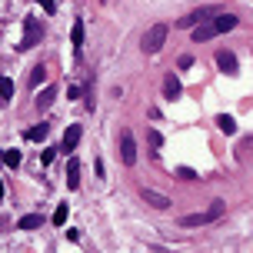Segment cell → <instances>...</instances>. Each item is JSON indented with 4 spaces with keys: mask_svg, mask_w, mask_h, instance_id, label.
I'll return each instance as SVG.
<instances>
[{
    "mask_svg": "<svg viewBox=\"0 0 253 253\" xmlns=\"http://www.w3.org/2000/svg\"><path fill=\"white\" fill-rule=\"evenodd\" d=\"M77 144H80V126L70 124V126H67V133H63V144H60V150H63V153H73V150H77Z\"/></svg>",
    "mask_w": 253,
    "mask_h": 253,
    "instance_id": "7",
    "label": "cell"
},
{
    "mask_svg": "<svg viewBox=\"0 0 253 253\" xmlns=\"http://www.w3.org/2000/svg\"><path fill=\"white\" fill-rule=\"evenodd\" d=\"M43 80H47V67H43V63H37L34 70H30V87H40V84H43Z\"/></svg>",
    "mask_w": 253,
    "mask_h": 253,
    "instance_id": "14",
    "label": "cell"
},
{
    "mask_svg": "<svg viewBox=\"0 0 253 253\" xmlns=\"http://www.w3.org/2000/svg\"><path fill=\"white\" fill-rule=\"evenodd\" d=\"M47 130H50L47 124H37V126H30L23 137H27V140H47Z\"/></svg>",
    "mask_w": 253,
    "mask_h": 253,
    "instance_id": "16",
    "label": "cell"
},
{
    "mask_svg": "<svg viewBox=\"0 0 253 253\" xmlns=\"http://www.w3.org/2000/svg\"><path fill=\"white\" fill-rule=\"evenodd\" d=\"M3 163H7V167H17V163H20V150H14V147L3 150Z\"/></svg>",
    "mask_w": 253,
    "mask_h": 253,
    "instance_id": "20",
    "label": "cell"
},
{
    "mask_svg": "<svg viewBox=\"0 0 253 253\" xmlns=\"http://www.w3.org/2000/svg\"><path fill=\"white\" fill-rule=\"evenodd\" d=\"M40 37H43V27H40V20L37 17H27L23 20V40H20V50H30L40 43Z\"/></svg>",
    "mask_w": 253,
    "mask_h": 253,
    "instance_id": "4",
    "label": "cell"
},
{
    "mask_svg": "<svg viewBox=\"0 0 253 253\" xmlns=\"http://www.w3.org/2000/svg\"><path fill=\"white\" fill-rule=\"evenodd\" d=\"M217 67L223 73H236V57L230 54V50H220V54H217Z\"/></svg>",
    "mask_w": 253,
    "mask_h": 253,
    "instance_id": "10",
    "label": "cell"
},
{
    "mask_svg": "<svg viewBox=\"0 0 253 253\" xmlns=\"http://www.w3.org/2000/svg\"><path fill=\"white\" fill-rule=\"evenodd\" d=\"M70 43L80 50L84 47V20H73V30H70Z\"/></svg>",
    "mask_w": 253,
    "mask_h": 253,
    "instance_id": "13",
    "label": "cell"
},
{
    "mask_svg": "<svg viewBox=\"0 0 253 253\" xmlns=\"http://www.w3.org/2000/svg\"><path fill=\"white\" fill-rule=\"evenodd\" d=\"M67 213H70V207H67V203H57V210H54V223H57V227L67 223Z\"/></svg>",
    "mask_w": 253,
    "mask_h": 253,
    "instance_id": "19",
    "label": "cell"
},
{
    "mask_svg": "<svg viewBox=\"0 0 253 253\" xmlns=\"http://www.w3.org/2000/svg\"><path fill=\"white\" fill-rule=\"evenodd\" d=\"M147 137H150V144H153V147H160V144H163V137H160V133H157V130H150Z\"/></svg>",
    "mask_w": 253,
    "mask_h": 253,
    "instance_id": "23",
    "label": "cell"
},
{
    "mask_svg": "<svg viewBox=\"0 0 253 253\" xmlns=\"http://www.w3.org/2000/svg\"><path fill=\"white\" fill-rule=\"evenodd\" d=\"M233 27H236V17H233V14L207 17L203 23H197V27H193V40H197V43H203V40H213V37L227 34V30H233Z\"/></svg>",
    "mask_w": 253,
    "mask_h": 253,
    "instance_id": "1",
    "label": "cell"
},
{
    "mask_svg": "<svg viewBox=\"0 0 253 253\" xmlns=\"http://www.w3.org/2000/svg\"><path fill=\"white\" fill-rule=\"evenodd\" d=\"M54 157H57V150H43V153H40V160H43V167H50V163H54Z\"/></svg>",
    "mask_w": 253,
    "mask_h": 253,
    "instance_id": "21",
    "label": "cell"
},
{
    "mask_svg": "<svg viewBox=\"0 0 253 253\" xmlns=\"http://www.w3.org/2000/svg\"><path fill=\"white\" fill-rule=\"evenodd\" d=\"M57 100V87H43V90L37 93V100H34V107L37 110H50V104Z\"/></svg>",
    "mask_w": 253,
    "mask_h": 253,
    "instance_id": "9",
    "label": "cell"
},
{
    "mask_svg": "<svg viewBox=\"0 0 253 253\" xmlns=\"http://www.w3.org/2000/svg\"><path fill=\"white\" fill-rule=\"evenodd\" d=\"M167 34H170L167 23H153L144 34V54H160V47L167 43Z\"/></svg>",
    "mask_w": 253,
    "mask_h": 253,
    "instance_id": "3",
    "label": "cell"
},
{
    "mask_svg": "<svg viewBox=\"0 0 253 253\" xmlns=\"http://www.w3.org/2000/svg\"><path fill=\"white\" fill-rule=\"evenodd\" d=\"M37 3H40L47 14H54V10H57V0H37Z\"/></svg>",
    "mask_w": 253,
    "mask_h": 253,
    "instance_id": "22",
    "label": "cell"
},
{
    "mask_svg": "<svg viewBox=\"0 0 253 253\" xmlns=\"http://www.w3.org/2000/svg\"><path fill=\"white\" fill-rule=\"evenodd\" d=\"M217 126L223 130V133H236V120H233V117H227V113H220V117H217Z\"/></svg>",
    "mask_w": 253,
    "mask_h": 253,
    "instance_id": "18",
    "label": "cell"
},
{
    "mask_svg": "<svg viewBox=\"0 0 253 253\" xmlns=\"http://www.w3.org/2000/svg\"><path fill=\"white\" fill-rule=\"evenodd\" d=\"M67 187H70V190L80 187V163H77V160L67 163Z\"/></svg>",
    "mask_w": 253,
    "mask_h": 253,
    "instance_id": "12",
    "label": "cell"
},
{
    "mask_svg": "<svg viewBox=\"0 0 253 253\" xmlns=\"http://www.w3.org/2000/svg\"><path fill=\"white\" fill-rule=\"evenodd\" d=\"M210 14H213L210 7H203V10H193V14H187V17L180 20V27H197V23H203V20L210 17Z\"/></svg>",
    "mask_w": 253,
    "mask_h": 253,
    "instance_id": "11",
    "label": "cell"
},
{
    "mask_svg": "<svg viewBox=\"0 0 253 253\" xmlns=\"http://www.w3.org/2000/svg\"><path fill=\"white\" fill-rule=\"evenodd\" d=\"M120 160H124L126 167L137 163V140H133L130 130H120Z\"/></svg>",
    "mask_w": 253,
    "mask_h": 253,
    "instance_id": "5",
    "label": "cell"
},
{
    "mask_svg": "<svg viewBox=\"0 0 253 253\" xmlns=\"http://www.w3.org/2000/svg\"><path fill=\"white\" fill-rule=\"evenodd\" d=\"M140 197H144L147 203L153 207V210H167V207H170V197H163V193L150 190V187H144V190H140Z\"/></svg>",
    "mask_w": 253,
    "mask_h": 253,
    "instance_id": "6",
    "label": "cell"
},
{
    "mask_svg": "<svg viewBox=\"0 0 253 253\" xmlns=\"http://www.w3.org/2000/svg\"><path fill=\"white\" fill-rule=\"evenodd\" d=\"M0 100H14V80L0 77Z\"/></svg>",
    "mask_w": 253,
    "mask_h": 253,
    "instance_id": "17",
    "label": "cell"
},
{
    "mask_svg": "<svg viewBox=\"0 0 253 253\" xmlns=\"http://www.w3.org/2000/svg\"><path fill=\"white\" fill-rule=\"evenodd\" d=\"M40 223H43V220H40V213H27V217H20V230H37V227H40Z\"/></svg>",
    "mask_w": 253,
    "mask_h": 253,
    "instance_id": "15",
    "label": "cell"
},
{
    "mask_svg": "<svg viewBox=\"0 0 253 253\" xmlns=\"http://www.w3.org/2000/svg\"><path fill=\"white\" fill-rule=\"evenodd\" d=\"M183 93V87H180V80H177V77H173V73H167V77H163V97H170V100H177V97H180Z\"/></svg>",
    "mask_w": 253,
    "mask_h": 253,
    "instance_id": "8",
    "label": "cell"
},
{
    "mask_svg": "<svg viewBox=\"0 0 253 253\" xmlns=\"http://www.w3.org/2000/svg\"><path fill=\"white\" fill-rule=\"evenodd\" d=\"M227 213V203L223 200H213L207 210H200V213H187V217H180V227H207V223H213V220H220Z\"/></svg>",
    "mask_w": 253,
    "mask_h": 253,
    "instance_id": "2",
    "label": "cell"
},
{
    "mask_svg": "<svg viewBox=\"0 0 253 253\" xmlns=\"http://www.w3.org/2000/svg\"><path fill=\"white\" fill-rule=\"evenodd\" d=\"M0 197H3V180H0Z\"/></svg>",
    "mask_w": 253,
    "mask_h": 253,
    "instance_id": "24",
    "label": "cell"
}]
</instances>
